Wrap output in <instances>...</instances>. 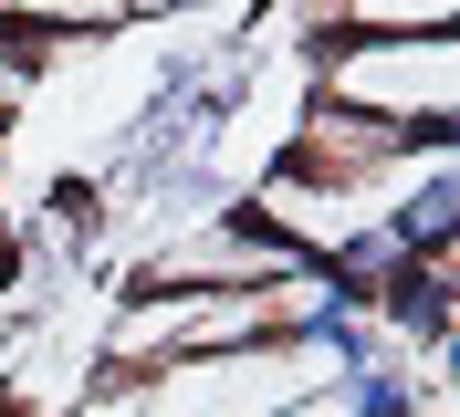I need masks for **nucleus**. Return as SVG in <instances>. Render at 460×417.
Segmentation results:
<instances>
[{"label":"nucleus","mask_w":460,"mask_h":417,"mask_svg":"<svg viewBox=\"0 0 460 417\" xmlns=\"http://www.w3.org/2000/svg\"><path fill=\"white\" fill-rule=\"evenodd\" d=\"M345 282L293 261L272 282H230V292H126L94 344L115 387H137L146 365H178V355H220V344H261V334H304V324H335Z\"/></svg>","instance_id":"f257e3e1"},{"label":"nucleus","mask_w":460,"mask_h":417,"mask_svg":"<svg viewBox=\"0 0 460 417\" xmlns=\"http://www.w3.org/2000/svg\"><path fill=\"white\" fill-rule=\"evenodd\" d=\"M356 355L335 344V324H304V334H261V344H220V355H178V365H146L137 417H272L314 387H345Z\"/></svg>","instance_id":"f03ea898"},{"label":"nucleus","mask_w":460,"mask_h":417,"mask_svg":"<svg viewBox=\"0 0 460 417\" xmlns=\"http://www.w3.org/2000/svg\"><path fill=\"white\" fill-rule=\"evenodd\" d=\"M304 83H314V105L376 115L398 136H450L460 53H450V31H335Z\"/></svg>","instance_id":"7ed1b4c3"},{"label":"nucleus","mask_w":460,"mask_h":417,"mask_svg":"<svg viewBox=\"0 0 460 417\" xmlns=\"http://www.w3.org/2000/svg\"><path fill=\"white\" fill-rule=\"evenodd\" d=\"M293 272V250L252 220V209H178L168 240L137 261V292H230V282Z\"/></svg>","instance_id":"20e7f679"},{"label":"nucleus","mask_w":460,"mask_h":417,"mask_svg":"<svg viewBox=\"0 0 460 417\" xmlns=\"http://www.w3.org/2000/svg\"><path fill=\"white\" fill-rule=\"evenodd\" d=\"M0 22H31V31L84 42V31H115V11H105V0H0Z\"/></svg>","instance_id":"39448f33"},{"label":"nucleus","mask_w":460,"mask_h":417,"mask_svg":"<svg viewBox=\"0 0 460 417\" xmlns=\"http://www.w3.org/2000/svg\"><path fill=\"white\" fill-rule=\"evenodd\" d=\"M115 22H178V11H199V0H105Z\"/></svg>","instance_id":"423d86ee"},{"label":"nucleus","mask_w":460,"mask_h":417,"mask_svg":"<svg viewBox=\"0 0 460 417\" xmlns=\"http://www.w3.org/2000/svg\"><path fill=\"white\" fill-rule=\"evenodd\" d=\"M22 94H31V74H22V63H11V53H0V115L22 105Z\"/></svg>","instance_id":"0eeeda50"},{"label":"nucleus","mask_w":460,"mask_h":417,"mask_svg":"<svg viewBox=\"0 0 460 417\" xmlns=\"http://www.w3.org/2000/svg\"><path fill=\"white\" fill-rule=\"evenodd\" d=\"M0 313H11V292H0Z\"/></svg>","instance_id":"6e6552de"}]
</instances>
